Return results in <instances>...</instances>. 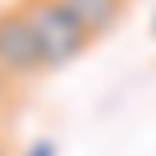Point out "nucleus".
Here are the masks:
<instances>
[{"mask_svg": "<svg viewBox=\"0 0 156 156\" xmlns=\"http://www.w3.org/2000/svg\"><path fill=\"white\" fill-rule=\"evenodd\" d=\"M38 72H42V59H38L26 17L17 4H4L0 9V76L17 84V80H34Z\"/></svg>", "mask_w": 156, "mask_h": 156, "instance_id": "nucleus-2", "label": "nucleus"}, {"mask_svg": "<svg viewBox=\"0 0 156 156\" xmlns=\"http://www.w3.org/2000/svg\"><path fill=\"white\" fill-rule=\"evenodd\" d=\"M17 9H21L30 34H34L42 72H59V68L76 63L80 55L93 47V38L84 34V26H80L59 0H17Z\"/></svg>", "mask_w": 156, "mask_h": 156, "instance_id": "nucleus-1", "label": "nucleus"}, {"mask_svg": "<svg viewBox=\"0 0 156 156\" xmlns=\"http://www.w3.org/2000/svg\"><path fill=\"white\" fill-rule=\"evenodd\" d=\"M0 156H13V148H9V139L0 135Z\"/></svg>", "mask_w": 156, "mask_h": 156, "instance_id": "nucleus-5", "label": "nucleus"}, {"mask_svg": "<svg viewBox=\"0 0 156 156\" xmlns=\"http://www.w3.org/2000/svg\"><path fill=\"white\" fill-rule=\"evenodd\" d=\"M59 4L84 26V34H89L93 42L105 38L110 30L122 21V13H127V0H59Z\"/></svg>", "mask_w": 156, "mask_h": 156, "instance_id": "nucleus-3", "label": "nucleus"}, {"mask_svg": "<svg viewBox=\"0 0 156 156\" xmlns=\"http://www.w3.org/2000/svg\"><path fill=\"white\" fill-rule=\"evenodd\" d=\"M152 34H156V13H152Z\"/></svg>", "mask_w": 156, "mask_h": 156, "instance_id": "nucleus-7", "label": "nucleus"}, {"mask_svg": "<svg viewBox=\"0 0 156 156\" xmlns=\"http://www.w3.org/2000/svg\"><path fill=\"white\" fill-rule=\"evenodd\" d=\"M4 118H9V110H4V105H0V131H4Z\"/></svg>", "mask_w": 156, "mask_h": 156, "instance_id": "nucleus-6", "label": "nucleus"}, {"mask_svg": "<svg viewBox=\"0 0 156 156\" xmlns=\"http://www.w3.org/2000/svg\"><path fill=\"white\" fill-rule=\"evenodd\" d=\"M21 156H59V148H55V139H34Z\"/></svg>", "mask_w": 156, "mask_h": 156, "instance_id": "nucleus-4", "label": "nucleus"}]
</instances>
